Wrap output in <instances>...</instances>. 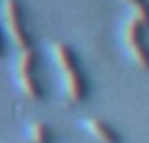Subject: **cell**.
<instances>
[{
  "label": "cell",
  "mask_w": 149,
  "mask_h": 143,
  "mask_svg": "<svg viewBox=\"0 0 149 143\" xmlns=\"http://www.w3.org/2000/svg\"><path fill=\"white\" fill-rule=\"evenodd\" d=\"M47 49H49L51 61L59 74V82H61V90H63L65 98L74 104L86 102L90 96V86H88L86 74L80 66L76 51L63 41H53V43H49Z\"/></svg>",
  "instance_id": "6da1fadb"
},
{
  "label": "cell",
  "mask_w": 149,
  "mask_h": 143,
  "mask_svg": "<svg viewBox=\"0 0 149 143\" xmlns=\"http://www.w3.org/2000/svg\"><path fill=\"white\" fill-rule=\"evenodd\" d=\"M145 25L135 17H125L118 27V41L125 55L143 72H149V45L145 43Z\"/></svg>",
  "instance_id": "7a4b0ae2"
},
{
  "label": "cell",
  "mask_w": 149,
  "mask_h": 143,
  "mask_svg": "<svg viewBox=\"0 0 149 143\" xmlns=\"http://www.w3.org/2000/svg\"><path fill=\"white\" fill-rule=\"evenodd\" d=\"M0 27L17 49L33 47V37L25 21L21 0H0Z\"/></svg>",
  "instance_id": "3957f363"
},
{
  "label": "cell",
  "mask_w": 149,
  "mask_h": 143,
  "mask_svg": "<svg viewBox=\"0 0 149 143\" xmlns=\"http://www.w3.org/2000/svg\"><path fill=\"white\" fill-rule=\"evenodd\" d=\"M13 76L19 92L29 100H41L43 88L37 80V53L33 47L19 49L13 66Z\"/></svg>",
  "instance_id": "277c9868"
},
{
  "label": "cell",
  "mask_w": 149,
  "mask_h": 143,
  "mask_svg": "<svg viewBox=\"0 0 149 143\" xmlns=\"http://www.w3.org/2000/svg\"><path fill=\"white\" fill-rule=\"evenodd\" d=\"M80 127L96 143H123L120 133L112 125H108L106 121H102L98 116H86V119H82L80 121Z\"/></svg>",
  "instance_id": "5b68a950"
},
{
  "label": "cell",
  "mask_w": 149,
  "mask_h": 143,
  "mask_svg": "<svg viewBox=\"0 0 149 143\" xmlns=\"http://www.w3.org/2000/svg\"><path fill=\"white\" fill-rule=\"evenodd\" d=\"M25 139L29 143H55V133L45 121H31L25 127Z\"/></svg>",
  "instance_id": "8992f818"
},
{
  "label": "cell",
  "mask_w": 149,
  "mask_h": 143,
  "mask_svg": "<svg viewBox=\"0 0 149 143\" xmlns=\"http://www.w3.org/2000/svg\"><path fill=\"white\" fill-rule=\"evenodd\" d=\"M129 8V15L141 21L145 27H149V0H120Z\"/></svg>",
  "instance_id": "52a82bcc"
},
{
  "label": "cell",
  "mask_w": 149,
  "mask_h": 143,
  "mask_svg": "<svg viewBox=\"0 0 149 143\" xmlns=\"http://www.w3.org/2000/svg\"><path fill=\"white\" fill-rule=\"evenodd\" d=\"M4 55V33H2V27H0V57Z\"/></svg>",
  "instance_id": "ba28073f"
}]
</instances>
